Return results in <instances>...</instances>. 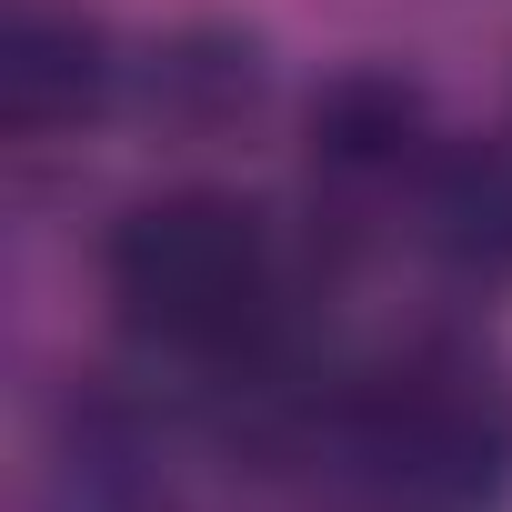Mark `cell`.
Instances as JSON below:
<instances>
[{"instance_id":"cell-1","label":"cell","mask_w":512,"mask_h":512,"mask_svg":"<svg viewBox=\"0 0 512 512\" xmlns=\"http://www.w3.org/2000/svg\"><path fill=\"white\" fill-rule=\"evenodd\" d=\"M111 302L171 352H241L272 322V241L221 191H161L111 231Z\"/></svg>"},{"instance_id":"cell-2","label":"cell","mask_w":512,"mask_h":512,"mask_svg":"<svg viewBox=\"0 0 512 512\" xmlns=\"http://www.w3.org/2000/svg\"><path fill=\"white\" fill-rule=\"evenodd\" d=\"M372 432L402 482L422 492H482L512 462V392L482 362H412L372 402Z\"/></svg>"},{"instance_id":"cell-3","label":"cell","mask_w":512,"mask_h":512,"mask_svg":"<svg viewBox=\"0 0 512 512\" xmlns=\"http://www.w3.org/2000/svg\"><path fill=\"white\" fill-rule=\"evenodd\" d=\"M111 91L101 31L81 11H11V51H0V101H11V131H71L91 121Z\"/></svg>"},{"instance_id":"cell-4","label":"cell","mask_w":512,"mask_h":512,"mask_svg":"<svg viewBox=\"0 0 512 512\" xmlns=\"http://www.w3.org/2000/svg\"><path fill=\"white\" fill-rule=\"evenodd\" d=\"M422 141V101L392 81V71H342L322 101H312V171L332 181H392Z\"/></svg>"},{"instance_id":"cell-5","label":"cell","mask_w":512,"mask_h":512,"mask_svg":"<svg viewBox=\"0 0 512 512\" xmlns=\"http://www.w3.org/2000/svg\"><path fill=\"white\" fill-rule=\"evenodd\" d=\"M422 231L452 272L472 282H512V161L502 151H462L432 171L422 191Z\"/></svg>"}]
</instances>
